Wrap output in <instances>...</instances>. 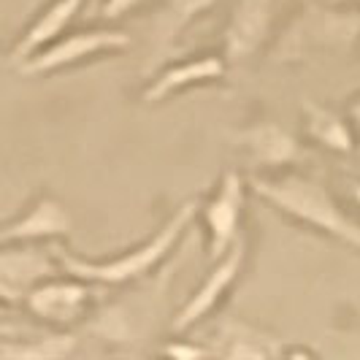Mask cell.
Segmentation results:
<instances>
[{"label":"cell","instance_id":"cell-1","mask_svg":"<svg viewBox=\"0 0 360 360\" xmlns=\"http://www.w3.org/2000/svg\"><path fill=\"white\" fill-rule=\"evenodd\" d=\"M250 187L255 190V195L269 200L279 212L339 238L342 244L360 252V225L349 214H344L342 206L333 200L323 181L304 174H288L279 179L252 176Z\"/></svg>","mask_w":360,"mask_h":360},{"label":"cell","instance_id":"cell-2","mask_svg":"<svg viewBox=\"0 0 360 360\" xmlns=\"http://www.w3.org/2000/svg\"><path fill=\"white\" fill-rule=\"evenodd\" d=\"M195 214H198V200H187L146 244H139L136 250L125 252L122 257H114V260L92 263V260H84V257L65 255L63 250H54V255H57L60 266L68 271V276L87 279L92 285H125V282H133V279H141V276H146L149 271L155 269L162 257L174 250V244L179 241V236L187 231V225L193 222Z\"/></svg>","mask_w":360,"mask_h":360},{"label":"cell","instance_id":"cell-3","mask_svg":"<svg viewBox=\"0 0 360 360\" xmlns=\"http://www.w3.org/2000/svg\"><path fill=\"white\" fill-rule=\"evenodd\" d=\"M57 255L36 244H0V304L19 307L38 282L57 276Z\"/></svg>","mask_w":360,"mask_h":360},{"label":"cell","instance_id":"cell-4","mask_svg":"<svg viewBox=\"0 0 360 360\" xmlns=\"http://www.w3.org/2000/svg\"><path fill=\"white\" fill-rule=\"evenodd\" d=\"M127 44H130V36L122 30H84L65 38H54L49 46H44L41 52L19 63L17 68L25 76H44V73L68 68L73 63H82L98 52L125 49Z\"/></svg>","mask_w":360,"mask_h":360},{"label":"cell","instance_id":"cell-5","mask_svg":"<svg viewBox=\"0 0 360 360\" xmlns=\"http://www.w3.org/2000/svg\"><path fill=\"white\" fill-rule=\"evenodd\" d=\"M90 301L92 282L79 279V276H73V279L49 276V279L38 282L36 288L27 292L25 307H27L30 314H36L38 320L63 328V325L79 323L87 314Z\"/></svg>","mask_w":360,"mask_h":360},{"label":"cell","instance_id":"cell-6","mask_svg":"<svg viewBox=\"0 0 360 360\" xmlns=\"http://www.w3.org/2000/svg\"><path fill=\"white\" fill-rule=\"evenodd\" d=\"M244 206V181L236 171H228L222 176V184L217 195L206 206V228H209V260H217L228 252L238 238V219Z\"/></svg>","mask_w":360,"mask_h":360},{"label":"cell","instance_id":"cell-7","mask_svg":"<svg viewBox=\"0 0 360 360\" xmlns=\"http://www.w3.org/2000/svg\"><path fill=\"white\" fill-rule=\"evenodd\" d=\"M241 263H244V241L236 238L233 247L222 255V257L214 260V269L209 271V276L203 279V285L193 292V298L176 311L171 328H174L176 333H181V330H187V328H193L195 323H200V320L219 304L222 292L236 282V276H238V271H241Z\"/></svg>","mask_w":360,"mask_h":360},{"label":"cell","instance_id":"cell-8","mask_svg":"<svg viewBox=\"0 0 360 360\" xmlns=\"http://www.w3.org/2000/svg\"><path fill=\"white\" fill-rule=\"evenodd\" d=\"M71 214L54 198H38L25 214L0 225V244H36L41 238H57L71 233Z\"/></svg>","mask_w":360,"mask_h":360},{"label":"cell","instance_id":"cell-9","mask_svg":"<svg viewBox=\"0 0 360 360\" xmlns=\"http://www.w3.org/2000/svg\"><path fill=\"white\" fill-rule=\"evenodd\" d=\"M274 14V0H238L233 17L225 30V54L228 60H247L266 41Z\"/></svg>","mask_w":360,"mask_h":360},{"label":"cell","instance_id":"cell-10","mask_svg":"<svg viewBox=\"0 0 360 360\" xmlns=\"http://www.w3.org/2000/svg\"><path fill=\"white\" fill-rule=\"evenodd\" d=\"M82 0H52L36 19L33 25L22 33V38L17 41V46L11 49V65L25 63L27 57H33L36 52H41L44 46H49L54 38H60L65 33V27L73 22V17L79 14Z\"/></svg>","mask_w":360,"mask_h":360},{"label":"cell","instance_id":"cell-11","mask_svg":"<svg viewBox=\"0 0 360 360\" xmlns=\"http://www.w3.org/2000/svg\"><path fill=\"white\" fill-rule=\"evenodd\" d=\"M236 139L250 152V158L260 165H290V162H298L304 158L298 139L288 127L276 125V122H260V125L238 133Z\"/></svg>","mask_w":360,"mask_h":360},{"label":"cell","instance_id":"cell-12","mask_svg":"<svg viewBox=\"0 0 360 360\" xmlns=\"http://www.w3.org/2000/svg\"><path fill=\"white\" fill-rule=\"evenodd\" d=\"M225 60L222 57H198V60H187L179 63L168 71H162L155 84L146 90V101L158 103L162 98L179 92L181 87H193V84H203V82H217L225 76Z\"/></svg>","mask_w":360,"mask_h":360},{"label":"cell","instance_id":"cell-13","mask_svg":"<svg viewBox=\"0 0 360 360\" xmlns=\"http://www.w3.org/2000/svg\"><path fill=\"white\" fill-rule=\"evenodd\" d=\"M307 127L309 136L314 141H320V144L333 149V152H352L355 149V139H352L349 125L339 114H333L328 108L307 103Z\"/></svg>","mask_w":360,"mask_h":360},{"label":"cell","instance_id":"cell-14","mask_svg":"<svg viewBox=\"0 0 360 360\" xmlns=\"http://www.w3.org/2000/svg\"><path fill=\"white\" fill-rule=\"evenodd\" d=\"M76 347L73 333H46L36 342H0V358H65Z\"/></svg>","mask_w":360,"mask_h":360},{"label":"cell","instance_id":"cell-15","mask_svg":"<svg viewBox=\"0 0 360 360\" xmlns=\"http://www.w3.org/2000/svg\"><path fill=\"white\" fill-rule=\"evenodd\" d=\"M217 0H165L160 14V38H171L174 33H179L184 25H190L193 19L203 14L206 8H212Z\"/></svg>","mask_w":360,"mask_h":360},{"label":"cell","instance_id":"cell-16","mask_svg":"<svg viewBox=\"0 0 360 360\" xmlns=\"http://www.w3.org/2000/svg\"><path fill=\"white\" fill-rule=\"evenodd\" d=\"M141 0H103V19H117L125 11H130L133 6H139Z\"/></svg>","mask_w":360,"mask_h":360},{"label":"cell","instance_id":"cell-17","mask_svg":"<svg viewBox=\"0 0 360 360\" xmlns=\"http://www.w3.org/2000/svg\"><path fill=\"white\" fill-rule=\"evenodd\" d=\"M165 352L168 355H179V358H184V355H203V349H190V347H165Z\"/></svg>","mask_w":360,"mask_h":360},{"label":"cell","instance_id":"cell-18","mask_svg":"<svg viewBox=\"0 0 360 360\" xmlns=\"http://www.w3.org/2000/svg\"><path fill=\"white\" fill-rule=\"evenodd\" d=\"M349 193H352V198H355V203L360 206V181H355V184H349Z\"/></svg>","mask_w":360,"mask_h":360},{"label":"cell","instance_id":"cell-19","mask_svg":"<svg viewBox=\"0 0 360 360\" xmlns=\"http://www.w3.org/2000/svg\"><path fill=\"white\" fill-rule=\"evenodd\" d=\"M352 120H355V125L360 127V98H358V103L352 106Z\"/></svg>","mask_w":360,"mask_h":360},{"label":"cell","instance_id":"cell-20","mask_svg":"<svg viewBox=\"0 0 360 360\" xmlns=\"http://www.w3.org/2000/svg\"><path fill=\"white\" fill-rule=\"evenodd\" d=\"M8 333H11V328H0V339H6Z\"/></svg>","mask_w":360,"mask_h":360},{"label":"cell","instance_id":"cell-21","mask_svg":"<svg viewBox=\"0 0 360 360\" xmlns=\"http://www.w3.org/2000/svg\"><path fill=\"white\" fill-rule=\"evenodd\" d=\"M6 311H8V307H3V304H0V320L6 317Z\"/></svg>","mask_w":360,"mask_h":360},{"label":"cell","instance_id":"cell-22","mask_svg":"<svg viewBox=\"0 0 360 360\" xmlns=\"http://www.w3.org/2000/svg\"><path fill=\"white\" fill-rule=\"evenodd\" d=\"M336 3H360V0H336Z\"/></svg>","mask_w":360,"mask_h":360},{"label":"cell","instance_id":"cell-23","mask_svg":"<svg viewBox=\"0 0 360 360\" xmlns=\"http://www.w3.org/2000/svg\"><path fill=\"white\" fill-rule=\"evenodd\" d=\"M92 3H95V6H98V3H101V0H92Z\"/></svg>","mask_w":360,"mask_h":360}]
</instances>
